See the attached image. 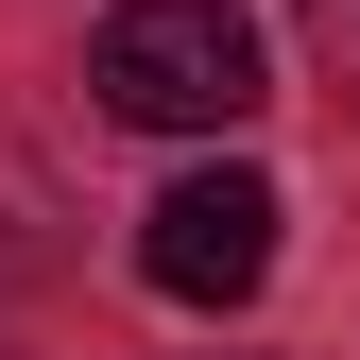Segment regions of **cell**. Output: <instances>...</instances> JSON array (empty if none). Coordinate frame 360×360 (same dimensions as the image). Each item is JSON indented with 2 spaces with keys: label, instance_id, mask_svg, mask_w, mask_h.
Segmentation results:
<instances>
[{
  "label": "cell",
  "instance_id": "6da1fadb",
  "mask_svg": "<svg viewBox=\"0 0 360 360\" xmlns=\"http://www.w3.org/2000/svg\"><path fill=\"white\" fill-rule=\"evenodd\" d=\"M86 86H103V120H138V138H240V120L275 103L240 0H120L103 52H86Z\"/></svg>",
  "mask_w": 360,
  "mask_h": 360
},
{
  "label": "cell",
  "instance_id": "7a4b0ae2",
  "mask_svg": "<svg viewBox=\"0 0 360 360\" xmlns=\"http://www.w3.org/2000/svg\"><path fill=\"white\" fill-rule=\"evenodd\" d=\"M275 172H240V155H206V172H172V189L138 206V275L172 309H240L257 275H275Z\"/></svg>",
  "mask_w": 360,
  "mask_h": 360
},
{
  "label": "cell",
  "instance_id": "3957f363",
  "mask_svg": "<svg viewBox=\"0 0 360 360\" xmlns=\"http://www.w3.org/2000/svg\"><path fill=\"white\" fill-rule=\"evenodd\" d=\"M309 34H326V69L360 86V0H309Z\"/></svg>",
  "mask_w": 360,
  "mask_h": 360
},
{
  "label": "cell",
  "instance_id": "277c9868",
  "mask_svg": "<svg viewBox=\"0 0 360 360\" xmlns=\"http://www.w3.org/2000/svg\"><path fill=\"white\" fill-rule=\"evenodd\" d=\"M0 360H18V343H0Z\"/></svg>",
  "mask_w": 360,
  "mask_h": 360
}]
</instances>
